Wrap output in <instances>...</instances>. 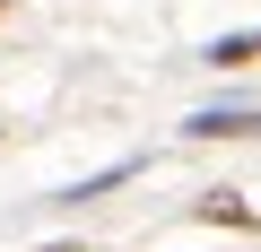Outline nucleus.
I'll list each match as a JSON object with an SVG mask.
<instances>
[{
    "label": "nucleus",
    "mask_w": 261,
    "mask_h": 252,
    "mask_svg": "<svg viewBox=\"0 0 261 252\" xmlns=\"http://www.w3.org/2000/svg\"><path fill=\"white\" fill-rule=\"evenodd\" d=\"M53 252H79V243H53Z\"/></svg>",
    "instance_id": "nucleus-4"
},
{
    "label": "nucleus",
    "mask_w": 261,
    "mask_h": 252,
    "mask_svg": "<svg viewBox=\"0 0 261 252\" xmlns=\"http://www.w3.org/2000/svg\"><path fill=\"white\" fill-rule=\"evenodd\" d=\"M183 131L192 139H261V113L252 104H218V113H192Z\"/></svg>",
    "instance_id": "nucleus-1"
},
{
    "label": "nucleus",
    "mask_w": 261,
    "mask_h": 252,
    "mask_svg": "<svg viewBox=\"0 0 261 252\" xmlns=\"http://www.w3.org/2000/svg\"><path fill=\"white\" fill-rule=\"evenodd\" d=\"M235 61H261V26H252V35H226V44H209V70H235Z\"/></svg>",
    "instance_id": "nucleus-2"
},
{
    "label": "nucleus",
    "mask_w": 261,
    "mask_h": 252,
    "mask_svg": "<svg viewBox=\"0 0 261 252\" xmlns=\"http://www.w3.org/2000/svg\"><path fill=\"white\" fill-rule=\"evenodd\" d=\"M200 217H218V226H252V209H244L235 191H209V200H200Z\"/></svg>",
    "instance_id": "nucleus-3"
}]
</instances>
